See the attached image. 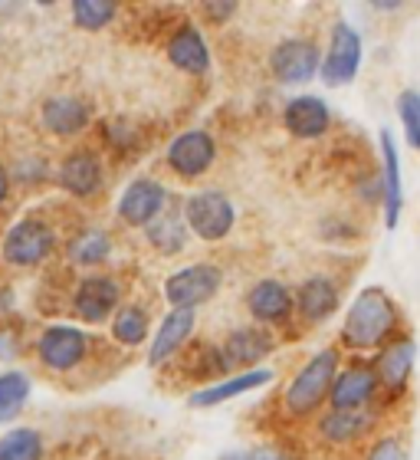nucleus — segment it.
Returning a JSON list of instances; mask_svg holds the SVG:
<instances>
[{
    "label": "nucleus",
    "mask_w": 420,
    "mask_h": 460,
    "mask_svg": "<svg viewBox=\"0 0 420 460\" xmlns=\"http://www.w3.org/2000/svg\"><path fill=\"white\" fill-rule=\"evenodd\" d=\"M394 326H398V306L388 299L384 289L368 287L354 296V303L345 313L342 342L348 349H374L391 336Z\"/></svg>",
    "instance_id": "obj_1"
},
{
    "label": "nucleus",
    "mask_w": 420,
    "mask_h": 460,
    "mask_svg": "<svg viewBox=\"0 0 420 460\" xmlns=\"http://www.w3.org/2000/svg\"><path fill=\"white\" fill-rule=\"evenodd\" d=\"M338 372V352L335 349H322L315 352L299 375L293 378V385L286 388V408L293 414H312L319 404L328 398V388H332V378Z\"/></svg>",
    "instance_id": "obj_2"
},
{
    "label": "nucleus",
    "mask_w": 420,
    "mask_h": 460,
    "mask_svg": "<svg viewBox=\"0 0 420 460\" xmlns=\"http://www.w3.org/2000/svg\"><path fill=\"white\" fill-rule=\"evenodd\" d=\"M184 224L188 230H194L201 240H223L233 230V221H237V211L223 191H197L188 198L184 204Z\"/></svg>",
    "instance_id": "obj_3"
},
{
    "label": "nucleus",
    "mask_w": 420,
    "mask_h": 460,
    "mask_svg": "<svg viewBox=\"0 0 420 460\" xmlns=\"http://www.w3.org/2000/svg\"><path fill=\"white\" fill-rule=\"evenodd\" d=\"M220 283V267L214 263H194V267H184L178 273L164 279V296L174 309H197L201 303L217 296Z\"/></svg>",
    "instance_id": "obj_4"
},
{
    "label": "nucleus",
    "mask_w": 420,
    "mask_h": 460,
    "mask_svg": "<svg viewBox=\"0 0 420 460\" xmlns=\"http://www.w3.org/2000/svg\"><path fill=\"white\" fill-rule=\"evenodd\" d=\"M57 243V234L53 227L37 217H27V221L13 224L4 237V260L13 263V267H33V263H43L49 257V250Z\"/></svg>",
    "instance_id": "obj_5"
},
{
    "label": "nucleus",
    "mask_w": 420,
    "mask_h": 460,
    "mask_svg": "<svg viewBox=\"0 0 420 460\" xmlns=\"http://www.w3.org/2000/svg\"><path fill=\"white\" fill-rule=\"evenodd\" d=\"M358 66H362V37L348 23H335L332 43H328V53L319 63V73L328 86H345L354 79Z\"/></svg>",
    "instance_id": "obj_6"
},
{
    "label": "nucleus",
    "mask_w": 420,
    "mask_h": 460,
    "mask_svg": "<svg viewBox=\"0 0 420 460\" xmlns=\"http://www.w3.org/2000/svg\"><path fill=\"white\" fill-rule=\"evenodd\" d=\"M319 63H322L319 47H315L312 40H302V37L283 40V43L273 49V57H269L273 76H276L279 83H286V86L309 83V79L319 73Z\"/></svg>",
    "instance_id": "obj_7"
},
{
    "label": "nucleus",
    "mask_w": 420,
    "mask_h": 460,
    "mask_svg": "<svg viewBox=\"0 0 420 460\" xmlns=\"http://www.w3.org/2000/svg\"><path fill=\"white\" fill-rule=\"evenodd\" d=\"M89 352V336L76 326H49L37 342L39 362L53 372H69L76 368Z\"/></svg>",
    "instance_id": "obj_8"
},
{
    "label": "nucleus",
    "mask_w": 420,
    "mask_h": 460,
    "mask_svg": "<svg viewBox=\"0 0 420 460\" xmlns=\"http://www.w3.org/2000/svg\"><path fill=\"white\" fill-rule=\"evenodd\" d=\"M217 158V145L207 132L201 128H191V132L178 135L171 145H168V164L174 172L184 174V178H197L214 164Z\"/></svg>",
    "instance_id": "obj_9"
},
{
    "label": "nucleus",
    "mask_w": 420,
    "mask_h": 460,
    "mask_svg": "<svg viewBox=\"0 0 420 460\" xmlns=\"http://www.w3.org/2000/svg\"><path fill=\"white\" fill-rule=\"evenodd\" d=\"M164 201H168V191H164L162 181L138 178V181H132L125 188L122 201H118V214L132 227H148L164 211Z\"/></svg>",
    "instance_id": "obj_10"
},
{
    "label": "nucleus",
    "mask_w": 420,
    "mask_h": 460,
    "mask_svg": "<svg viewBox=\"0 0 420 460\" xmlns=\"http://www.w3.org/2000/svg\"><path fill=\"white\" fill-rule=\"evenodd\" d=\"M273 352V339L263 332V329H237L230 332L227 342L217 349V368L220 372H240V368H249L257 365L263 355Z\"/></svg>",
    "instance_id": "obj_11"
},
{
    "label": "nucleus",
    "mask_w": 420,
    "mask_h": 460,
    "mask_svg": "<svg viewBox=\"0 0 420 460\" xmlns=\"http://www.w3.org/2000/svg\"><path fill=\"white\" fill-rule=\"evenodd\" d=\"M118 296H122V289H118L115 279L86 277L76 287L73 306H76L79 319H86V323H105V319L115 313V306H118Z\"/></svg>",
    "instance_id": "obj_12"
},
{
    "label": "nucleus",
    "mask_w": 420,
    "mask_h": 460,
    "mask_svg": "<svg viewBox=\"0 0 420 460\" xmlns=\"http://www.w3.org/2000/svg\"><path fill=\"white\" fill-rule=\"evenodd\" d=\"M374 368L354 365L348 372H335L328 398H332V411H358L362 404H368V398L374 394Z\"/></svg>",
    "instance_id": "obj_13"
},
{
    "label": "nucleus",
    "mask_w": 420,
    "mask_h": 460,
    "mask_svg": "<svg viewBox=\"0 0 420 460\" xmlns=\"http://www.w3.org/2000/svg\"><path fill=\"white\" fill-rule=\"evenodd\" d=\"M102 184V162L96 152H73L66 155V162L59 164V188L76 198H89L99 191Z\"/></svg>",
    "instance_id": "obj_14"
},
{
    "label": "nucleus",
    "mask_w": 420,
    "mask_h": 460,
    "mask_svg": "<svg viewBox=\"0 0 420 460\" xmlns=\"http://www.w3.org/2000/svg\"><path fill=\"white\" fill-rule=\"evenodd\" d=\"M273 378H276V375L269 372V368L237 372V375H230L227 382L210 385V388H204V392H194L191 398H188V404H191V408H214V404H223V402H230V398H240V394H247V392H257V388L269 385Z\"/></svg>",
    "instance_id": "obj_15"
},
{
    "label": "nucleus",
    "mask_w": 420,
    "mask_h": 460,
    "mask_svg": "<svg viewBox=\"0 0 420 460\" xmlns=\"http://www.w3.org/2000/svg\"><path fill=\"white\" fill-rule=\"evenodd\" d=\"M194 323H197L194 309H171V313L162 319V326H158V336H154L152 349H148V362L162 365V362H168L178 349H184V342H188L194 332Z\"/></svg>",
    "instance_id": "obj_16"
},
{
    "label": "nucleus",
    "mask_w": 420,
    "mask_h": 460,
    "mask_svg": "<svg viewBox=\"0 0 420 460\" xmlns=\"http://www.w3.org/2000/svg\"><path fill=\"white\" fill-rule=\"evenodd\" d=\"M283 122H286L289 135H296V138H319V135H325L332 115L319 96H299L286 106Z\"/></svg>",
    "instance_id": "obj_17"
},
{
    "label": "nucleus",
    "mask_w": 420,
    "mask_h": 460,
    "mask_svg": "<svg viewBox=\"0 0 420 460\" xmlns=\"http://www.w3.org/2000/svg\"><path fill=\"white\" fill-rule=\"evenodd\" d=\"M247 306L259 323H286L293 313V296L279 279H259L257 287L249 289Z\"/></svg>",
    "instance_id": "obj_18"
},
{
    "label": "nucleus",
    "mask_w": 420,
    "mask_h": 460,
    "mask_svg": "<svg viewBox=\"0 0 420 460\" xmlns=\"http://www.w3.org/2000/svg\"><path fill=\"white\" fill-rule=\"evenodd\" d=\"M381 158H384V224L398 227L404 208V188H401V162H398V148H394L391 132H381Z\"/></svg>",
    "instance_id": "obj_19"
},
{
    "label": "nucleus",
    "mask_w": 420,
    "mask_h": 460,
    "mask_svg": "<svg viewBox=\"0 0 420 460\" xmlns=\"http://www.w3.org/2000/svg\"><path fill=\"white\" fill-rule=\"evenodd\" d=\"M168 59H171L178 69H184V73L201 76V73H207V66H210V49L197 30L181 27L171 40H168Z\"/></svg>",
    "instance_id": "obj_20"
},
{
    "label": "nucleus",
    "mask_w": 420,
    "mask_h": 460,
    "mask_svg": "<svg viewBox=\"0 0 420 460\" xmlns=\"http://www.w3.org/2000/svg\"><path fill=\"white\" fill-rule=\"evenodd\" d=\"M89 122V109L86 102H79L76 96H53L43 106V125H47L53 135H63V138H69V135L83 132Z\"/></svg>",
    "instance_id": "obj_21"
},
{
    "label": "nucleus",
    "mask_w": 420,
    "mask_h": 460,
    "mask_svg": "<svg viewBox=\"0 0 420 460\" xmlns=\"http://www.w3.org/2000/svg\"><path fill=\"white\" fill-rule=\"evenodd\" d=\"M296 303H299V313H302L309 323H325V319L338 309V287H335L332 279L312 277L299 287Z\"/></svg>",
    "instance_id": "obj_22"
},
{
    "label": "nucleus",
    "mask_w": 420,
    "mask_h": 460,
    "mask_svg": "<svg viewBox=\"0 0 420 460\" xmlns=\"http://www.w3.org/2000/svg\"><path fill=\"white\" fill-rule=\"evenodd\" d=\"M414 372V342L411 339H401V342L388 345V352L381 355L378 362V372L374 378H381L388 388H404L407 378Z\"/></svg>",
    "instance_id": "obj_23"
},
{
    "label": "nucleus",
    "mask_w": 420,
    "mask_h": 460,
    "mask_svg": "<svg viewBox=\"0 0 420 460\" xmlns=\"http://www.w3.org/2000/svg\"><path fill=\"white\" fill-rule=\"evenodd\" d=\"M144 230H148L152 247L162 250V253H178V250H184V243H188V224H184L181 214L162 211Z\"/></svg>",
    "instance_id": "obj_24"
},
{
    "label": "nucleus",
    "mask_w": 420,
    "mask_h": 460,
    "mask_svg": "<svg viewBox=\"0 0 420 460\" xmlns=\"http://www.w3.org/2000/svg\"><path fill=\"white\" fill-rule=\"evenodd\" d=\"M109 253H112V237L105 230L89 227L69 240V260L79 263V267H96Z\"/></svg>",
    "instance_id": "obj_25"
},
{
    "label": "nucleus",
    "mask_w": 420,
    "mask_h": 460,
    "mask_svg": "<svg viewBox=\"0 0 420 460\" xmlns=\"http://www.w3.org/2000/svg\"><path fill=\"white\" fill-rule=\"evenodd\" d=\"M30 398V378L23 372H4L0 375V424H10Z\"/></svg>",
    "instance_id": "obj_26"
},
{
    "label": "nucleus",
    "mask_w": 420,
    "mask_h": 460,
    "mask_svg": "<svg viewBox=\"0 0 420 460\" xmlns=\"http://www.w3.org/2000/svg\"><path fill=\"white\" fill-rule=\"evenodd\" d=\"M43 438L33 428H13L0 438V460H39Z\"/></svg>",
    "instance_id": "obj_27"
},
{
    "label": "nucleus",
    "mask_w": 420,
    "mask_h": 460,
    "mask_svg": "<svg viewBox=\"0 0 420 460\" xmlns=\"http://www.w3.org/2000/svg\"><path fill=\"white\" fill-rule=\"evenodd\" d=\"M364 428H368V418L358 411H332L319 421V431H322L332 444L354 441L358 434H364Z\"/></svg>",
    "instance_id": "obj_28"
},
{
    "label": "nucleus",
    "mask_w": 420,
    "mask_h": 460,
    "mask_svg": "<svg viewBox=\"0 0 420 460\" xmlns=\"http://www.w3.org/2000/svg\"><path fill=\"white\" fill-rule=\"evenodd\" d=\"M112 336L122 345H138L148 339V313L142 306H122L112 319Z\"/></svg>",
    "instance_id": "obj_29"
},
{
    "label": "nucleus",
    "mask_w": 420,
    "mask_h": 460,
    "mask_svg": "<svg viewBox=\"0 0 420 460\" xmlns=\"http://www.w3.org/2000/svg\"><path fill=\"white\" fill-rule=\"evenodd\" d=\"M115 4L109 0H76L73 4V20L79 30H102L105 23H112Z\"/></svg>",
    "instance_id": "obj_30"
},
{
    "label": "nucleus",
    "mask_w": 420,
    "mask_h": 460,
    "mask_svg": "<svg viewBox=\"0 0 420 460\" xmlns=\"http://www.w3.org/2000/svg\"><path fill=\"white\" fill-rule=\"evenodd\" d=\"M398 112H401L404 132H407V145L417 148L420 145V96L414 89H404L398 99Z\"/></svg>",
    "instance_id": "obj_31"
},
{
    "label": "nucleus",
    "mask_w": 420,
    "mask_h": 460,
    "mask_svg": "<svg viewBox=\"0 0 420 460\" xmlns=\"http://www.w3.org/2000/svg\"><path fill=\"white\" fill-rule=\"evenodd\" d=\"M368 460H411V457H407V451H404L394 438H388V441L374 444V451H372V457H368Z\"/></svg>",
    "instance_id": "obj_32"
},
{
    "label": "nucleus",
    "mask_w": 420,
    "mask_h": 460,
    "mask_svg": "<svg viewBox=\"0 0 420 460\" xmlns=\"http://www.w3.org/2000/svg\"><path fill=\"white\" fill-rule=\"evenodd\" d=\"M220 460H286V457H279L273 451H230Z\"/></svg>",
    "instance_id": "obj_33"
},
{
    "label": "nucleus",
    "mask_w": 420,
    "mask_h": 460,
    "mask_svg": "<svg viewBox=\"0 0 420 460\" xmlns=\"http://www.w3.org/2000/svg\"><path fill=\"white\" fill-rule=\"evenodd\" d=\"M233 10H237V4H230V0H220V4H207V13H210V17H217V20L230 17Z\"/></svg>",
    "instance_id": "obj_34"
},
{
    "label": "nucleus",
    "mask_w": 420,
    "mask_h": 460,
    "mask_svg": "<svg viewBox=\"0 0 420 460\" xmlns=\"http://www.w3.org/2000/svg\"><path fill=\"white\" fill-rule=\"evenodd\" d=\"M7 191H10V174H7V168L0 164V201L7 198Z\"/></svg>",
    "instance_id": "obj_35"
}]
</instances>
